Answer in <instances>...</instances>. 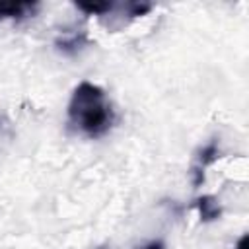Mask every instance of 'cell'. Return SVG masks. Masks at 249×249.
Segmentation results:
<instances>
[{"mask_svg": "<svg viewBox=\"0 0 249 249\" xmlns=\"http://www.w3.org/2000/svg\"><path fill=\"white\" fill-rule=\"evenodd\" d=\"M235 249H247V235H241L235 243Z\"/></svg>", "mask_w": 249, "mask_h": 249, "instance_id": "obj_8", "label": "cell"}, {"mask_svg": "<svg viewBox=\"0 0 249 249\" xmlns=\"http://www.w3.org/2000/svg\"><path fill=\"white\" fill-rule=\"evenodd\" d=\"M193 206L198 210L202 222H214V220H218V218L222 216V206H220V202H218L212 195H202V196H198V198L193 202Z\"/></svg>", "mask_w": 249, "mask_h": 249, "instance_id": "obj_5", "label": "cell"}, {"mask_svg": "<svg viewBox=\"0 0 249 249\" xmlns=\"http://www.w3.org/2000/svg\"><path fill=\"white\" fill-rule=\"evenodd\" d=\"M39 10V2H2L0 0V21L2 19H25L33 18Z\"/></svg>", "mask_w": 249, "mask_h": 249, "instance_id": "obj_4", "label": "cell"}, {"mask_svg": "<svg viewBox=\"0 0 249 249\" xmlns=\"http://www.w3.org/2000/svg\"><path fill=\"white\" fill-rule=\"evenodd\" d=\"M76 8L86 12L88 16H107L113 12L115 4L113 2H76Z\"/></svg>", "mask_w": 249, "mask_h": 249, "instance_id": "obj_6", "label": "cell"}, {"mask_svg": "<svg viewBox=\"0 0 249 249\" xmlns=\"http://www.w3.org/2000/svg\"><path fill=\"white\" fill-rule=\"evenodd\" d=\"M54 45L64 54H76L88 45V33L84 29H66L54 39Z\"/></svg>", "mask_w": 249, "mask_h": 249, "instance_id": "obj_3", "label": "cell"}, {"mask_svg": "<svg viewBox=\"0 0 249 249\" xmlns=\"http://www.w3.org/2000/svg\"><path fill=\"white\" fill-rule=\"evenodd\" d=\"M220 158V146L216 140H210L206 146H202L195 158V163H193V169H191V175H193V185L195 187H200L204 183V171L208 165H212L216 160Z\"/></svg>", "mask_w": 249, "mask_h": 249, "instance_id": "obj_2", "label": "cell"}, {"mask_svg": "<svg viewBox=\"0 0 249 249\" xmlns=\"http://www.w3.org/2000/svg\"><path fill=\"white\" fill-rule=\"evenodd\" d=\"M115 123V111L107 93L91 82H80L68 101V124L88 136L101 138L105 136Z\"/></svg>", "mask_w": 249, "mask_h": 249, "instance_id": "obj_1", "label": "cell"}, {"mask_svg": "<svg viewBox=\"0 0 249 249\" xmlns=\"http://www.w3.org/2000/svg\"><path fill=\"white\" fill-rule=\"evenodd\" d=\"M142 249H165V243L161 239H156V241H150L148 245H144Z\"/></svg>", "mask_w": 249, "mask_h": 249, "instance_id": "obj_7", "label": "cell"}]
</instances>
